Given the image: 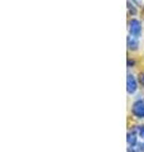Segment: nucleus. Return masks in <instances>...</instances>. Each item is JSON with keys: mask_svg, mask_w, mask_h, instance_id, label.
<instances>
[{"mask_svg": "<svg viewBox=\"0 0 144 152\" xmlns=\"http://www.w3.org/2000/svg\"><path fill=\"white\" fill-rule=\"evenodd\" d=\"M135 143H137V137H135V134H134V133H128V145L130 146V147H133Z\"/></svg>", "mask_w": 144, "mask_h": 152, "instance_id": "39448f33", "label": "nucleus"}, {"mask_svg": "<svg viewBox=\"0 0 144 152\" xmlns=\"http://www.w3.org/2000/svg\"><path fill=\"white\" fill-rule=\"evenodd\" d=\"M127 90L129 94L135 93V90H137V81H135V79H134V76L130 74H129L127 77Z\"/></svg>", "mask_w": 144, "mask_h": 152, "instance_id": "7ed1b4c3", "label": "nucleus"}, {"mask_svg": "<svg viewBox=\"0 0 144 152\" xmlns=\"http://www.w3.org/2000/svg\"><path fill=\"white\" fill-rule=\"evenodd\" d=\"M134 1H135V3L138 4V5H142V4L144 3V0H134Z\"/></svg>", "mask_w": 144, "mask_h": 152, "instance_id": "1a4fd4ad", "label": "nucleus"}, {"mask_svg": "<svg viewBox=\"0 0 144 152\" xmlns=\"http://www.w3.org/2000/svg\"><path fill=\"white\" fill-rule=\"evenodd\" d=\"M138 151H144V143H140V145H139V147H138Z\"/></svg>", "mask_w": 144, "mask_h": 152, "instance_id": "6e6552de", "label": "nucleus"}, {"mask_svg": "<svg viewBox=\"0 0 144 152\" xmlns=\"http://www.w3.org/2000/svg\"><path fill=\"white\" fill-rule=\"evenodd\" d=\"M133 114L137 118H144V102H137L133 105Z\"/></svg>", "mask_w": 144, "mask_h": 152, "instance_id": "f03ea898", "label": "nucleus"}, {"mask_svg": "<svg viewBox=\"0 0 144 152\" xmlns=\"http://www.w3.org/2000/svg\"><path fill=\"white\" fill-rule=\"evenodd\" d=\"M137 131H138V133H139V136H140L144 140V126H139V127L137 128Z\"/></svg>", "mask_w": 144, "mask_h": 152, "instance_id": "423d86ee", "label": "nucleus"}, {"mask_svg": "<svg viewBox=\"0 0 144 152\" xmlns=\"http://www.w3.org/2000/svg\"><path fill=\"white\" fill-rule=\"evenodd\" d=\"M139 81H140V84L144 86V74H140V75H139Z\"/></svg>", "mask_w": 144, "mask_h": 152, "instance_id": "0eeeda50", "label": "nucleus"}, {"mask_svg": "<svg viewBox=\"0 0 144 152\" xmlns=\"http://www.w3.org/2000/svg\"><path fill=\"white\" fill-rule=\"evenodd\" d=\"M129 31H130V36H134V37H138L140 34L142 32V27H140V23L137 19H132L129 22Z\"/></svg>", "mask_w": 144, "mask_h": 152, "instance_id": "f257e3e1", "label": "nucleus"}, {"mask_svg": "<svg viewBox=\"0 0 144 152\" xmlns=\"http://www.w3.org/2000/svg\"><path fill=\"white\" fill-rule=\"evenodd\" d=\"M137 37H134V36H129L128 38V47H129V50H137L138 48V41L135 39Z\"/></svg>", "mask_w": 144, "mask_h": 152, "instance_id": "20e7f679", "label": "nucleus"}]
</instances>
